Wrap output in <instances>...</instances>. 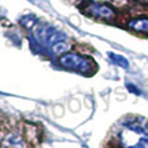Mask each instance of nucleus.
I'll return each instance as SVG.
<instances>
[{"instance_id": "f03ea898", "label": "nucleus", "mask_w": 148, "mask_h": 148, "mask_svg": "<svg viewBox=\"0 0 148 148\" xmlns=\"http://www.w3.org/2000/svg\"><path fill=\"white\" fill-rule=\"evenodd\" d=\"M129 27L134 29L136 31L148 33V18H136L129 22Z\"/></svg>"}, {"instance_id": "7ed1b4c3", "label": "nucleus", "mask_w": 148, "mask_h": 148, "mask_svg": "<svg viewBox=\"0 0 148 148\" xmlns=\"http://www.w3.org/2000/svg\"><path fill=\"white\" fill-rule=\"evenodd\" d=\"M142 3H148V0H140Z\"/></svg>"}, {"instance_id": "f257e3e1", "label": "nucleus", "mask_w": 148, "mask_h": 148, "mask_svg": "<svg viewBox=\"0 0 148 148\" xmlns=\"http://www.w3.org/2000/svg\"><path fill=\"white\" fill-rule=\"evenodd\" d=\"M86 12L92 16H96V17H103L105 20H110L114 17V12L108 5L104 4H92L87 8Z\"/></svg>"}]
</instances>
